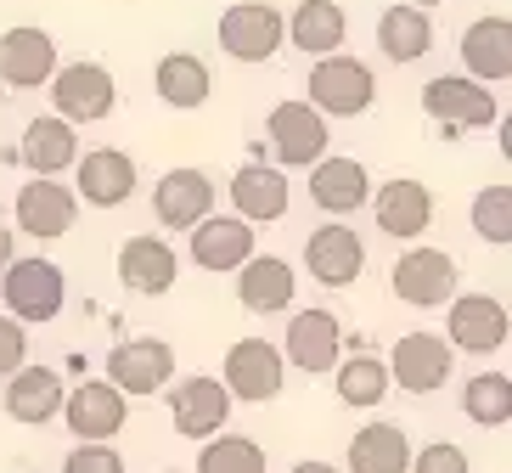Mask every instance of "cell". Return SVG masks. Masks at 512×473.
Wrapping results in <instances>:
<instances>
[{
  "label": "cell",
  "mask_w": 512,
  "mask_h": 473,
  "mask_svg": "<svg viewBox=\"0 0 512 473\" xmlns=\"http://www.w3.org/2000/svg\"><path fill=\"white\" fill-rule=\"evenodd\" d=\"M293 473H344V468H332V462H299Z\"/></svg>",
  "instance_id": "cell-41"
},
{
  "label": "cell",
  "mask_w": 512,
  "mask_h": 473,
  "mask_svg": "<svg viewBox=\"0 0 512 473\" xmlns=\"http://www.w3.org/2000/svg\"><path fill=\"white\" fill-rule=\"evenodd\" d=\"M282 350H276L271 338H237L226 355V372H220V389L231 395V406L237 400H248V406H265V400L282 395Z\"/></svg>",
  "instance_id": "cell-5"
},
{
  "label": "cell",
  "mask_w": 512,
  "mask_h": 473,
  "mask_svg": "<svg viewBox=\"0 0 512 473\" xmlns=\"http://www.w3.org/2000/svg\"><path fill=\"white\" fill-rule=\"evenodd\" d=\"M152 85H158V96H164L169 107H203V102H209V91H214L209 62L197 57V51H169V57L158 62Z\"/></svg>",
  "instance_id": "cell-32"
},
{
  "label": "cell",
  "mask_w": 512,
  "mask_h": 473,
  "mask_svg": "<svg viewBox=\"0 0 512 473\" xmlns=\"http://www.w3.org/2000/svg\"><path fill=\"white\" fill-rule=\"evenodd\" d=\"M164 473H175V468H164Z\"/></svg>",
  "instance_id": "cell-44"
},
{
  "label": "cell",
  "mask_w": 512,
  "mask_h": 473,
  "mask_svg": "<svg viewBox=\"0 0 512 473\" xmlns=\"http://www.w3.org/2000/svg\"><path fill=\"white\" fill-rule=\"evenodd\" d=\"M51 102H57L62 124H96V119L113 113L119 85H113V74H107L102 62H57V74H51Z\"/></svg>",
  "instance_id": "cell-4"
},
{
  "label": "cell",
  "mask_w": 512,
  "mask_h": 473,
  "mask_svg": "<svg viewBox=\"0 0 512 473\" xmlns=\"http://www.w3.org/2000/svg\"><path fill=\"white\" fill-rule=\"evenodd\" d=\"M23 367H29V333L12 316H0V378H12Z\"/></svg>",
  "instance_id": "cell-39"
},
{
  "label": "cell",
  "mask_w": 512,
  "mask_h": 473,
  "mask_svg": "<svg viewBox=\"0 0 512 473\" xmlns=\"http://www.w3.org/2000/svg\"><path fill=\"white\" fill-rule=\"evenodd\" d=\"M12 260H17V254H12V226H0V271H6Z\"/></svg>",
  "instance_id": "cell-40"
},
{
  "label": "cell",
  "mask_w": 512,
  "mask_h": 473,
  "mask_svg": "<svg viewBox=\"0 0 512 473\" xmlns=\"http://www.w3.org/2000/svg\"><path fill=\"white\" fill-rule=\"evenodd\" d=\"M12 214H17V226L29 231V237H40V243H57V237H68V231H74L79 198H74L62 181H29L23 192H17Z\"/></svg>",
  "instance_id": "cell-19"
},
{
  "label": "cell",
  "mask_w": 512,
  "mask_h": 473,
  "mask_svg": "<svg viewBox=\"0 0 512 473\" xmlns=\"http://www.w3.org/2000/svg\"><path fill=\"white\" fill-rule=\"evenodd\" d=\"M51 74H57V40L46 29L23 23V29L0 34V91L6 85L12 91H40V85H51Z\"/></svg>",
  "instance_id": "cell-16"
},
{
  "label": "cell",
  "mask_w": 512,
  "mask_h": 473,
  "mask_svg": "<svg viewBox=\"0 0 512 473\" xmlns=\"http://www.w3.org/2000/svg\"><path fill=\"white\" fill-rule=\"evenodd\" d=\"M74 158H79L74 124H62L57 113L29 119V130H23V164L34 169V181H57L62 169H74Z\"/></svg>",
  "instance_id": "cell-29"
},
{
  "label": "cell",
  "mask_w": 512,
  "mask_h": 473,
  "mask_svg": "<svg viewBox=\"0 0 512 473\" xmlns=\"http://www.w3.org/2000/svg\"><path fill=\"white\" fill-rule=\"evenodd\" d=\"M282 350V367H299L304 378H321L344 361V327L332 310H293L287 321V338L276 344Z\"/></svg>",
  "instance_id": "cell-9"
},
{
  "label": "cell",
  "mask_w": 512,
  "mask_h": 473,
  "mask_svg": "<svg viewBox=\"0 0 512 473\" xmlns=\"http://www.w3.org/2000/svg\"><path fill=\"white\" fill-rule=\"evenodd\" d=\"M62 473H124V457L113 445H74L68 462H62Z\"/></svg>",
  "instance_id": "cell-38"
},
{
  "label": "cell",
  "mask_w": 512,
  "mask_h": 473,
  "mask_svg": "<svg viewBox=\"0 0 512 473\" xmlns=\"http://www.w3.org/2000/svg\"><path fill=\"white\" fill-rule=\"evenodd\" d=\"M293 203V186H287L282 169L271 164H242L231 175V209H237L242 226H276Z\"/></svg>",
  "instance_id": "cell-18"
},
{
  "label": "cell",
  "mask_w": 512,
  "mask_h": 473,
  "mask_svg": "<svg viewBox=\"0 0 512 473\" xmlns=\"http://www.w3.org/2000/svg\"><path fill=\"white\" fill-rule=\"evenodd\" d=\"M462 412L479 428H507L512 423V378L507 372H479V378H467Z\"/></svg>",
  "instance_id": "cell-34"
},
{
  "label": "cell",
  "mask_w": 512,
  "mask_h": 473,
  "mask_svg": "<svg viewBox=\"0 0 512 473\" xmlns=\"http://www.w3.org/2000/svg\"><path fill=\"white\" fill-rule=\"evenodd\" d=\"M462 62H467V79L473 85H507L512 79V23L507 17H479L467 23L462 34Z\"/></svg>",
  "instance_id": "cell-23"
},
{
  "label": "cell",
  "mask_w": 512,
  "mask_h": 473,
  "mask_svg": "<svg viewBox=\"0 0 512 473\" xmlns=\"http://www.w3.org/2000/svg\"><path fill=\"white\" fill-rule=\"evenodd\" d=\"M0 299H6V316L17 327H46L62 316V299H68V282H62V265L51 260H12L0 271Z\"/></svg>",
  "instance_id": "cell-1"
},
{
  "label": "cell",
  "mask_w": 512,
  "mask_h": 473,
  "mask_svg": "<svg viewBox=\"0 0 512 473\" xmlns=\"http://www.w3.org/2000/svg\"><path fill=\"white\" fill-rule=\"evenodd\" d=\"M124 417H130V400L107 378H85L79 389L62 395V423L74 428L79 445H107L124 428Z\"/></svg>",
  "instance_id": "cell-11"
},
{
  "label": "cell",
  "mask_w": 512,
  "mask_h": 473,
  "mask_svg": "<svg viewBox=\"0 0 512 473\" xmlns=\"http://www.w3.org/2000/svg\"><path fill=\"white\" fill-rule=\"evenodd\" d=\"M287 46V17L271 0H237L220 12V51L237 62H271Z\"/></svg>",
  "instance_id": "cell-3"
},
{
  "label": "cell",
  "mask_w": 512,
  "mask_h": 473,
  "mask_svg": "<svg viewBox=\"0 0 512 473\" xmlns=\"http://www.w3.org/2000/svg\"><path fill=\"white\" fill-rule=\"evenodd\" d=\"M175 276H181V260H175V248L164 237H130L119 248V282L141 299H158V293L175 288Z\"/></svg>",
  "instance_id": "cell-25"
},
{
  "label": "cell",
  "mask_w": 512,
  "mask_h": 473,
  "mask_svg": "<svg viewBox=\"0 0 512 473\" xmlns=\"http://www.w3.org/2000/svg\"><path fill=\"white\" fill-rule=\"evenodd\" d=\"M377 102V74L366 68L361 57H321L310 68V107L321 119H355Z\"/></svg>",
  "instance_id": "cell-2"
},
{
  "label": "cell",
  "mask_w": 512,
  "mask_h": 473,
  "mask_svg": "<svg viewBox=\"0 0 512 473\" xmlns=\"http://www.w3.org/2000/svg\"><path fill=\"white\" fill-rule=\"evenodd\" d=\"M349 473H411V440L400 423H366L349 440Z\"/></svg>",
  "instance_id": "cell-30"
},
{
  "label": "cell",
  "mask_w": 512,
  "mask_h": 473,
  "mask_svg": "<svg viewBox=\"0 0 512 473\" xmlns=\"http://www.w3.org/2000/svg\"><path fill=\"white\" fill-rule=\"evenodd\" d=\"M372 214L383 237H422L434 226V192L411 175H394L383 192H372Z\"/></svg>",
  "instance_id": "cell-22"
},
{
  "label": "cell",
  "mask_w": 512,
  "mask_h": 473,
  "mask_svg": "<svg viewBox=\"0 0 512 473\" xmlns=\"http://www.w3.org/2000/svg\"><path fill=\"white\" fill-rule=\"evenodd\" d=\"M169 417H175V434H186V440H214V434H226L231 395L220 389V378H181L169 389Z\"/></svg>",
  "instance_id": "cell-17"
},
{
  "label": "cell",
  "mask_w": 512,
  "mask_h": 473,
  "mask_svg": "<svg viewBox=\"0 0 512 473\" xmlns=\"http://www.w3.org/2000/svg\"><path fill=\"white\" fill-rule=\"evenodd\" d=\"M473 231H479L484 243H496V248L512 243V186L507 181L484 186L479 198H473Z\"/></svg>",
  "instance_id": "cell-36"
},
{
  "label": "cell",
  "mask_w": 512,
  "mask_h": 473,
  "mask_svg": "<svg viewBox=\"0 0 512 473\" xmlns=\"http://www.w3.org/2000/svg\"><path fill=\"white\" fill-rule=\"evenodd\" d=\"M169 378H175V350H169L164 338H124L119 350L107 355V383L124 400L158 395V389H169Z\"/></svg>",
  "instance_id": "cell-14"
},
{
  "label": "cell",
  "mask_w": 512,
  "mask_h": 473,
  "mask_svg": "<svg viewBox=\"0 0 512 473\" xmlns=\"http://www.w3.org/2000/svg\"><path fill=\"white\" fill-rule=\"evenodd\" d=\"M507 333H512V321L496 293H456L451 305H445V344L451 350L496 355L507 344Z\"/></svg>",
  "instance_id": "cell-8"
},
{
  "label": "cell",
  "mask_w": 512,
  "mask_h": 473,
  "mask_svg": "<svg viewBox=\"0 0 512 473\" xmlns=\"http://www.w3.org/2000/svg\"><path fill=\"white\" fill-rule=\"evenodd\" d=\"M310 203L321 214H355L372 203V175L361 158H321L310 169Z\"/></svg>",
  "instance_id": "cell-24"
},
{
  "label": "cell",
  "mask_w": 512,
  "mask_h": 473,
  "mask_svg": "<svg viewBox=\"0 0 512 473\" xmlns=\"http://www.w3.org/2000/svg\"><path fill=\"white\" fill-rule=\"evenodd\" d=\"M304 265H310V276L321 288H355L366 271V243L355 237V226L327 220V226H316L304 237Z\"/></svg>",
  "instance_id": "cell-13"
},
{
  "label": "cell",
  "mask_w": 512,
  "mask_h": 473,
  "mask_svg": "<svg viewBox=\"0 0 512 473\" xmlns=\"http://www.w3.org/2000/svg\"><path fill=\"white\" fill-rule=\"evenodd\" d=\"M383 367H389V383H400L406 395H434V389L451 383L456 355H451V344H445L439 333H406L389 350Z\"/></svg>",
  "instance_id": "cell-12"
},
{
  "label": "cell",
  "mask_w": 512,
  "mask_h": 473,
  "mask_svg": "<svg viewBox=\"0 0 512 473\" xmlns=\"http://www.w3.org/2000/svg\"><path fill=\"white\" fill-rule=\"evenodd\" d=\"M287 40L304 51V57H338L349 40V17L338 0H299L293 17H287Z\"/></svg>",
  "instance_id": "cell-28"
},
{
  "label": "cell",
  "mask_w": 512,
  "mask_h": 473,
  "mask_svg": "<svg viewBox=\"0 0 512 473\" xmlns=\"http://www.w3.org/2000/svg\"><path fill=\"white\" fill-rule=\"evenodd\" d=\"M377 46H383L389 62H422L434 51V23H428V12L400 0V6H389L377 17Z\"/></svg>",
  "instance_id": "cell-31"
},
{
  "label": "cell",
  "mask_w": 512,
  "mask_h": 473,
  "mask_svg": "<svg viewBox=\"0 0 512 473\" xmlns=\"http://www.w3.org/2000/svg\"><path fill=\"white\" fill-rule=\"evenodd\" d=\"M411 473H473V462H467L462 445L434 440V445H422V451H411Z\"/></svg>",
  "instance_id": "cell-37"
},
{
  "label": "cell",
  "mask_w": 512,
  "mask_h": 473,
  "mask_svg": "<svg viewBox=\"0 0 512 473\" xmlns=\"http://www.w3.org/2000/svg\"><path fill=\"white\" fill-rule=\"evenodd\" d=\"M152 214L169 231H192L197 220L214 214V181L203 169H169L164 181H158V192H152Z\"/></svg>",
  "instance_id": "cell-20"
},
{
  "label": "cell",
  "mask_w": 512,
  "mask_h": 473,
  "mask_svg": "<svg viewBox=\"0 0 512 473\" xmlns=\"http://www.w3.org/2000/svg\"><path fill=\"white\" fill-rule=\"evenodd\" d=\"M293 293H299V276H293L287 260H276V254H254V260L237 271V299H242V310H254V316L293 310Z\"/></svg>",
  "instance_id": "cell-27"
},
{
  "label": "cell",
  "mask_w": 512,
  "mask_h": 473,
  "mask_svg": "<svg viewBox=\"0 0 512 473\" xmlns=\"http://www.w3.org/2000/svg\"><path fill=\"white\" fill-rule=\"evenodd\" d=\"M197 473H265V445L248 434H214L197 451Z\"/></svg>",
  "instance_id": "cell-35"
},
{
  "label": "cell",
  "mask_w": 512,
  "mask_h": 473,
  "mask_svg": "<svg viewBox=\"0 0 512 473\" xmlns=\"http://www.w3.org/2000/svg\"><path fill=\"white\" fill-rule=\"evenodd\" d=\"M62 378L51 367H23V372H12L6 378V417L12 423H23V428H46L51 417H62Z\"/></svg>",
  "instance_id": "cell-26"
},
{
  "label": "cell",
  "mask_w": 512,
  "mask_h": 473,
  "mask_svg": "<svg viewBox=\"0 0 512 473\" xmlns=\"http://www.w3.org/2000/svg\"><path fill=\"white\" fill-rule=\"evenodd\" d=\"M406 6H417V12H428V6H445V0H406Z\"/></svg>",
  "instance_id": "cell-42"
},
{
  "label": "cell",
  "mask_w": 512,
  "mask_h": 473,
  "mask_svg": "<svg viewBox=\"0 0 512 473\" xmlns=\"http://www.w3.org/2000/svg\"><path fill=\"white\" fill-rule=\"evenodd\" d=\"M74 198H85L91 209H119L136 198V158L119 147H91L74 158Z\"/></svg>",
  "instance_id": "cell-15"
},
{
  "label": "cell",
  "mask_w": 512,
  "mask_h": 473,
  "mask_svg": "<svg viewBox=\"0 0 512 473\" xmlns=\"http://www.w3.org/2000/svg\"><path fill=\"white\" fill-rule=\"evenodd\" d=\"M422 113L428 119H439L451 136H462V130H490V124L501 119L496 96L484 91V85H473L467 74H439L422 85Z\"/></svg>",
  "instance_id": "cell-6"
},
{
  "label": "cell",
  "mask_w": 512,
  "mask_h": 473,
  "mask_svg": "<svg viewBox=\"0 0 512 473\" xmlns=\"http://www.w3.org/2000/svg\"><path fill=\"white\" fill-rule=\"evenodd\" d=\"M265 136H271L282 169H316L321 158H327L332 130L310 102H276L271 119H265Z\"/></svg>",
  "instance_id": "cell-7"
},
{
  "label": "cell",
  "mask_w": 512,
  "mask_h": 473,
  "mask_svg": "<svg viewBox=\"0 0 512 473\" xmlns=\"http://www.w3.org/2000/svg\"><path fill=\"white\" fill-rule=\"evenodd\" d=\"M254 260V226H242L237 214H209L192 226V265L203 271H242Z\"/></svg>",
  "instance_id": "cell-21"
},
{
  "label": "cell",
  "mask_w": 512,
  "mask_h": 473,
  "mask_svg": "<svg viewBox=\"0 0 512 473\" xmlns=\"http://www.w3.org/2000/svg\"><path fill=\"white\" fill-rule=\"evenodd\" d=\"M332 378H338V400L344 406H383V395H389V367L377 355H344L332 367Z\"/></svg>",
  "instance_id": "cell-33"
},
{
  "label": "cell",
  "mask_w": 512,
  "mask_h": 473,
  "mask_svg": "<svg viewBox=\"0 0 512 473\" xmlns=\"http://www.w3.org/2000/svg\"><path fill=\"white\" fill-rule=\"evenodd\" d=\"M389 288L400 305H417V310H439L456 299V260L445 248H411L400 254V265L389 271Z\"/></svg>",
  "instance_id": "cell-10"
},
{
  "label": "cell",
  "mask_w": 512,
  "mask_h": 473,
  "mask_svg": "<svg viewBox=\"0 0 512 473\" xmlns=\"http://www.w3.org/2000/svg\"><path fill=\"white\" fill-rule=\"evenodd\" d=\"M0 113H6V91H0Z\"/></svg>",
  "instance_id": "cell-43"
}]
</instances>
